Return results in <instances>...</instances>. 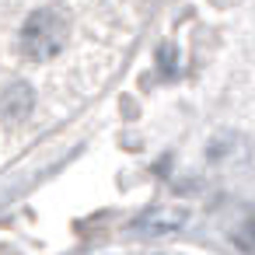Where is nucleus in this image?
Returning <instances> with one entry per match:
<instances>
[{
    "instance_id": "f03ea898",
    "label": "nucleus",
    "mask_w": 255,
    "mask_h": 255,
    "mask_svg": "<svg viewBox=\"0 0 255 255\" xmlns=\"http://www.w3.org/2000/svg\"><path fill=\"white\" fill-rule=\"evenodd\" d=\"M185 220H189V210L171 203V206H150L133 227L143 231V234H171V231H178Z\"/></svg>"
},
{
    "instance_id": "7ed1b4c3",
    "label": "nucleus",
    "mask_w": 255,
    "mask_h": 255,
    "mask_svg": "<svg viewBox=\"0 0 255 255\" xmlns=\"http://www.w3.org/2000/svg\"><path fill=\"white\" fill-rule=\"evenodd\" d=\"M35 105V91L25 84V81H14L7 91H4V105H0V112H4L7 123H25L28 112Z\"/></svg>"
},
{
    "instance_id": "f257e3e1",
    "label": "nucleus",
    "mask_w": 255,
    "mask_h": 255,
    "mask_svg": "<svg viewBox=\"0 0 255 255\" xmlns=\"http://www.w3.org/2000/svg\"><path fill=\"white\" fill-rule=\"evenodd\" d=\"M70 39V18L60 11V7H39L25 18V28H21V49L28 60L35 63H46L53 60Z\"/></svg>"
}]
</instances>
